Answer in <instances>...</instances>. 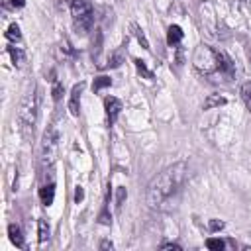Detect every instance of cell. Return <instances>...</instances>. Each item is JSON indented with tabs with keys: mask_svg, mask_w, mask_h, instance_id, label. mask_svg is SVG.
<instances>
[{
	"mask_svg": "<svg viewBox=\"0 0 251 251\" xmlns=\"http://www.w3.org/2000/svg\"><path fill=\"white\" fill-rule=\"evenodd\" d=\"M185 177H187V165L183 161L163 169L159 175L151 179L147 187V204L151 208H159L161 204H165L173 194L179 192Z\"/></svg>",
	"mask_w": 251,
	"mask_h": 251,
	"instance_id": "cell-1",
	"label": "cell"
},
{
	"mask_svg": "<svg viewBox=\"0 0 251 251\" xmlns=\"http://www.w3.org/2000/svg\"><path fill=\"white\" fill-rule=\"evenodd\" d=\"M192 65L202 77H222L224 81H230L235 75L233 61L224 51H218L206 43L196 47Z\"/></svg>",
	"mask_w": 251,
	"mask_h": 251,
	"instance_id": "cell-2",
	"label": "cell"
},
{
	"mask_svg": "<svg viewBox=\"0 0 251 251\" xmlns=\"http://www.w3.org/2000/svg\"><path fill=\"white\" fill-rule=\"evenodd\" d=\"M40 102H42V94L40 88L34 86L20 102L18 108V122H20V130L24 134V138H32L36 124H38V116H40Z\"/></svg>",
	"mask_w": 251,
	"mask_h": 251,
	"instance_id": "cell-3",
	"label": "cell"
},
{
	"mask_svg": "<svg viewBox=\"0 0 251 251\" xmlns=\"http://www.w3.org/2000/svg\"><path fill=\"white\" fill-rule=\"evenodd\" d=\"M71 16H73L75 30L79 34H86L94 24V8L90 4V0H73Z\"/></svg>",
	"mask_w": 251,
	"mask_h": 251,
	"instance_id": "cell-4",
	"label": "cell"
},
{
	"mask_svg": "<svg viewBox=\"0 0 251 251\" xmlns=\"http://www.w3.org/2000/svg\"><path fill=\"white\" fill-rule=\"evenodd\" d=\"M59 157V132L55 124L47 126L42 138V167H53Z\"/></svg>",
	"mask_w": 251,
	"mask_h": 251,
	"instance_id": "cell-5",
	"label": "cell"
},
{
	"mask_svg": "<svg viewBox=\"0 0 251 251\" xmlns=\"http://www.w3.org/2000/svg\"><path fill=\"white\" fill-rule=\"evenodd\" d=\"M104 108H106V116H108V126H114L120 112H122V102L114 96H106L104 98Z\"/></svg>",
	"mask_w": 251,
	"mask_h": 251,
	"instance_id": "cell-6",
	"label": "cell"
},
{
	"mask_svg": "<svg viewBox=\"0 0 251 251\" xmlns=\"http://www.w3.org/2000/svg\"><path fill=\"white\" fill-rule=\"evenodd\" d=\"M83 88H84V84L79 83L71 90V96H69V112L73 116H79V112H81V92H83Z\"/></svg>",
	"mask_w": 251,
	"mask_h": 251,
	"instance_id": "cell-7",
	"label": "cell"
},
{
	"mask_svg": "<svg viewBox=\"0 0 251 251\" xmlns=\"http://www.w3.org/2000/svg\"><path fill=\"white\" fill-rule=\"evenodd\" d=\"M8 235H10V241H12L18 249H26L24 235H22V230H20L18 224H10V226H8Z\"/></svg>",
	"mask_w": 251,
	"mask_h": 251,
	"instance_id": "cell-8",
	"label": "cell"
},
{
	"mask_svg": "<svg viewBox=\"0 0 251 251\" xmlns=\"http://www.w3.org/2000/svg\"><path fill=\"white\" fill-rule=\"evenodd\" d=\"M53 198H55V185L49 183V185H43L40 188V200L43 206H51L53 204Z\"/></svg>",
	"mask_w": 251,
	"mask_h": 251,
	"instance_id": "cell-9",
	"label": "cell"
},
{
	"mask_svg": "<svg viewBox=\"0 0 251 251\" xmlns=\"http://www.w3.org/2000/svg\"><path fill=\"white\" fill-rule=\"evenodd\" d=\"M183 30H181V26H171L169 30H167V43L171 45V47H175V45H179L181 42H183Z\"/></svg>",
	"mask_w": 251,
	"mask_h": 251,
	"instance_id": "cell-10",
	"label": "cell"
},
{
	"mask_svg": "<svg viewBox=\"0 0 251 251\" xmlns=\"http://www.w3.org/2000/svg\"><path fill=\"white\" fill-rule=\"evenodd\" d=\"M228 100L224 98V96H220V94H210L206 100H204V110H212V108H216V106H224Z\"/></svg>",
	"mask_w": 251,
	"mask_h": 251,
	"instance_id": "cell-11",
	"label": "cell"
},
{
	"mask_svg": "<svg viewBox=\"0 0 251 251\" xmlns=\"http://www.w3.org/2000/svg\"><path fill=\"white\" fill-rule=\"evenodd\" d=\"M8 53H10V57H12V61H14L16 67H22L24 65V61H26L24 49H20V47H8Z\"/></svg>",
	"mask_w": 251,
	"mask_h": 251,
	"instance_id": "cell-12",
	"label": "cell"
},
{
	"mask_svg": "<svg viewBox=\"0 0 251 251\" xmlns=\"http://www.w3.org/2000/svg\"><path fill=\"white\" fill-rule=\"evenodd\" d=\"M38 235H40V243H45L49 239V224L43 218L38 220Z\"/></svg>",
	"mask_w": 251,
	"mask_h": 251,
	"instance_id": "cell-13",
	"label": "cell"
},
{
	"mask_svg": "<svg viewBox=\"0 0 251 251\" xmlns=\"http://www.w3.org/2000/svg\"><path fill=\"white\" fill-rule=\"evenodd\" d=\"M241 98H243L247 110L251 112V81H247V83L241 84Z\"/></svg>",
	"mask_w": 251,
	"mask_h": 251,
	"instance_id": "cell-14",
	"label": "cell"
},
{
	"mask_svg": "<svg viewBox=\"0 0 251 251\" xmlns=\"http://www.w3.org/2000/svg\"><path fill=\"white\" fill-rule=\"evenodd\" d=\"M6 38L10 42H22V32H20V26L18 24H10L8 32H6Z\"/></svg>",
	"mask_w": 251,
	"mask_h": 251,
	"instance_id": "cell-15",
	"label": "cell"
},
{
	"mask_svg": "<svg viewBox=\"0 0 251 251\" xmlns=\"http://www.w3.org/2000/svg\"><path fill=\"white\" fill-rule=\"evenodd\" d=\"M206 247L212 249V251H222V249L226 247V241L220 239V237H208V239H206Z\"/></svg>",
	"mask_w": 251,
	"mask_h": 251,
	"instance_id": "cell-16",
	"label": "cell"
},
{
	"mask_svg": "<svg viewBox=\"0 0 251 251\" xmlns=\"http://www.w3.org/2000/svg\"><path fill=\"white\" fill-rule=\"evenodd\" d=\"M110 84H112V79L110 77H98V79H94L92 88H94V92H98V90H102V88H106Z\"/></svg>",
	"mask_w": 251,
	"mask_h": 251,
	"instance_id": "cell-17",
	"label": "cell"
},
{
	"mask_svg": "<svg viewBox=\"0 0 251 251\" xmlns=\"http://www.w3.org/2000/svg\"><path fill=\"white\" fill-rule=\"evenodd\" d=\"M134 63H136L138 71H140V73H142V75H144L146 79H153V73H151V71H149V69L146 67V61H142V59H136Z\"/></svg>",
	"mask_w": 251,
	"mask_h": 251,
	"instance_id": "cell-18",
	"label": "cell"
},
{
	"mask_svg": "<svg viewBox=\"0 0 251 251\" xmlns=\"http://www.w3.org/2000/svg\"><path fill=\"white\" fill-rule=\"evenodd\" d=\"M51 92H53V100L59 102L61 100V94H63V86L57 83V79H53V90Z\"/></svg>",
	"mask_w": 251,
	"mask_h": 251,
	"instance_id": "cell-19",
	"label": "cell"
},
{
	"mask_svg": "<svg viewBox=\"0 0 251 251\" xmlns=\"http://www.w3.org/2000/svg\"><path fill=\"white\" fill-rule=\"evenodd\" d=\"M134 32H136V36H138V42L146 47V49H149V43H147V40H146V36H144V32L138 28V26H134Z\"/></svg>",
	"mask_w": 251,
	"mask_h": 251,
	"instance_id": "cell-20",
	"label": "cell"
},
{
	"mask_svg": "<svg viewBox=\"0 0 251 251\" xmlns=\"http://www.w3.org/2000/svg\"><path fill=\"white\" fill-rule=\"evenodd\" d=\"M120 63H122V53H114L112 59L108 61V67H120Z\"/></svg>",
	"mask_w": 251,
	"mask_h": 251,
	"instance_id": "cell-21",
	"label": "cell"
},
{
	"mask_svg": "<svg viewBox=\"0 0 251 251\" xmlns=\"http://www.w3.org/2000/svg\"><path fill=\"white\" fill-rule=\"evenodd\" d=\"M128 196V192H126V188L124 187H120L118 188V200H116V204H118V208H122V202H124V198Z\"/></svg>",
	"mask_w": 251,
	"mask_h": 251,
	"instance_id": "cell-22",
	"label": "cell"
},
{
	"mask_svg": "<svg viewBox=\"0 0 251 251\" xmlns=\"http://www.w3.org/2000/svg\"><path fill=\"white\" fill-rule=\"evenodd\" d=\"M224 228V222H218V220H210V230L216 231V230H222Z\"/></svg>",
	"mask_w": 251,
	"mask_h": 251,
	"instance_id": "cell-23",
	"label": "cell"
},
{
	"mask_svg": "<svg viewBox=\"0 0 251 251\" xmlns=\"http://www.w3.org/2000/svg\"><path fill=\"white\" fill-rule=\"evenodd\" d=\"M24 4H26V0H10L12 8H24Z\"/></svg>",
	"mask_w": 251,
	"mask_h": 251,
	"instance_id": "cell-24",
	"label": "cell"
},
{
	"mask_svg": "<svg viewBox=\"0 0 251 251\" xmlns=\"http://www.w3.org/2000/svg\"><path fill=\"white\" fill-rule=\"evenodd\" d=\"M83 198H84V192H83V188H81V187H77V190H75V200H77V202H81Z\"/></svg>",
	"mask_w": 251,
	"mask_h": 251,
	"instance_id": "cell-25",
	"label": "cell"
},
{
	"mask_svg": "<svg viewBox=\"0 0 251 251\" xmlns=\"http://www.w3.org/2000/svg\"><path fill=\"white\" fill-rule=\"evenodd\" d=\"M161 249H177V251H179V249H181V245H179V243H163V245H161Z\"/></svg>",
	"mask_w": 251,
	"mask_h": 251,
	"instance_id": "cell-26",
	"label": "cell"
},
{
	"mask_svg": "<svg viewBox=\"0 0 251 251\" xmlns=\"http://www.w3.org/2000/svg\"><path fill=\"white\" fill-rule=\"evenodd\" d=\"M100 249H112V241H108V239L102 241V243H100Z\"/></svg>",
	"mask_w": 251,
	"mask_h": 251,
	"instance_id": "cell-27",
	"label": "cell"
},
{
	"mask_svg": "<svg viewBox=\"0 0 251 251\" xmlns=\"http://www.w3.org/2000/svg\"><path fill=\"white\" fill-rule=\"evenodd\" d=\"M243 2H249V0H243Z\"/></svg>",
	"mask_w": 251,
	"mask_h": 251,
	"instance_id": "cell-28",
	"label": "cell"
},
{
	"mask_svg": "<svg viewBox=\"0 0 251 251\" xmlns=\"http://www.w3.org/2000/svg\"><path fill=\"white\" fill-rule=\"evenodd\" d=\"M249 61H251V57H249Z\"/></svg>",
	"mask_w": 251,
	"mask_h": 251,
	"instance_id": "cell-29",
	"label": "cell"
}]
</instances>
